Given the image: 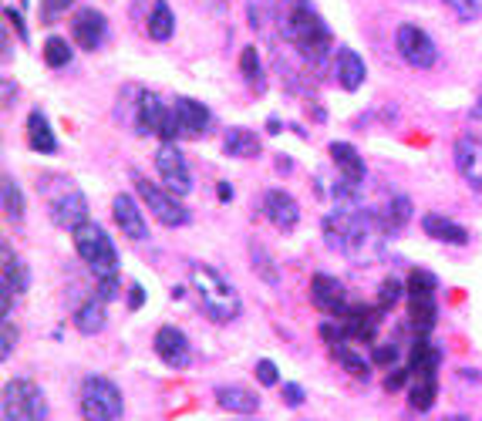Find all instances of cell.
I'll list each match as a JSON object with an SVG mask.
<instances>
[{
  "instance_id": "3957f363",
  "label": "cell",
  "mask_w": 482,
  "mask_h": 421,
  "mask_svg": "<svg viewBox=\"0 0 482 421\" xmlns=\"http://www.w3.org/2000/svg\"><path fill=\"white\" fill-rule=\"evenodd\" d=\"M189 284L196 290L206 317L216 320V324H229V320H237L243 314V301L237 293V286L229 284L220 270H212L206 263H193L189 267Z\"/></svg>"
},
{
  "instance_id": "ba28073f",
  "label": "cell",
  "mask_w": 482,
  "mask_h": 421,
  "mask_svg": "<svg viewBox=\"0 0 482 421\" xmlns=\"http://www.w3.org/2000/svg\"><path fill=\"white\" fill-rule=\"evenodd\" d=\"M132 182H136V193L145 202V210L162 226H186L193 219L189 210L179 202V196H172L166 186H155V182H149L145 176H138V172H132Z\"/></svg>"
},
{
  "instance_id": "f907efd6",
  "label": "cell",
  "mask_w": 482,
  "mask_h": 421,
  "mask_svg": "<svg viewBox=\"0 0 482 421\" xmlns=\"http://www.w3.org/2000/svg\"><path fill=\"white\" fill-rule=\"evenodd\" d=\"M216 196H220V202H229L233 199V186L229 182H216Z\"/></svg>"
},
{
  "instance_id": "44dd1931",
  "label": "cell",
  "mask_w": 482,
  "mask_h": 421,
  "mask_svg": "<svg viewBox=\"0 0 482 421\" xmlns=\"http://www.w3.org/2000/svg\"><path fill=\"white\" fill-rule=\"evenodd\" d=\"M422 229H425V236H432V240H438V243H449V246H466L469 243L466 226H459L455 219L442 216V212H425Z\"/></svg>"
},
{
  "instance_id": "6da1fadb",
  "label": "cell",
  "mask_w": 482,
  "mask_h": 421,
  "mask_svg": "<svg viewBox=\"0 0 482 421\" xmlns=\"http://www.w3.org/2000/svg\"><path fill=\"white\" fill-rule=\"evenodd\" d=\"M324 240L331 250H341V253L358 263V267H371L378 263L385 250H388V226L381 219L378 210H334L324 216Z\"/></svg>"
},
{
  "instance_id": "e0dca14e",
  "label": "cell",
  "mask_w": 482,
  "mask_h": 421,
  "mask_svg": "<svg viewBox=\"0 0 482 421\" xmlns=\"http://www.w3.org/2000/svg\"><path fill=\"white\" fill-rule=\"evenodd\" d=\"M172 119H176V128H179V138H199L210 132V108L196 102V98H186L179 95L176 102H172Z\"/></svg>"
},
{
  "instance_id": "2e32d148",
  "label": "cell",
  "mask_w": 482,
  "mask_h": 421,
  "mask_svg": "<svg viewBox=\"0 0 482 421\" xmlns=\"http://www.w3.org/2000/svg\"><path fill=\"white\" fill-rule=\"evenodd\" d=\"M112 216H115V223H119L125 240H132V243L149 240V219H145L142 206H138L129 193H119V196L112 199Z\"/></svg>"
},
{
  "instance_id": "9c48e42d",
  "label": "cell",
  "mask_w": 482,
  "mask_h": 421,
  "mask_svg": "<svg viewBox=\"0 0 482 421\" xmlns=\"http://www.w3.org/2000/svg\"><path fill=\"white\" fill-rule=\"evenodd\" d=\"M395 47H398L402 61H405L408 68H415V71H428L438 61L436 41H432L428 30H422L419 24H398V30H395Z\"/></svg>"
},
{
  "instance_id": "1f68e13d",
  "label": "cell",
  "mask_w": 482,
  "mask_h": 421,
  "mask_svg": "<svg viewBox=\"0 0 482 421\" xmlns=\"http://www.w3.org/2000/svg\"><path fill=\"white\" fill-rule=\"evenodd\" d=\"M331 351H334V361L341 364L351 377H358V381H368V377H371V361H364V354H358L354 347L337 344L331 347Z\"/></svg>"
},
{
  "instance_id": "f546056e",
  "label": "cell",
  "mask_w": 482,
  "mask_h": 421,
  "mask_svg": "<svg viewBox=\"0 0 482 421\" xmlns=\"http://www.w3.org/2000/svg\"><path fill=\"white\" fill-rule=\"evenodd\" d=\"M145 30H149L152 41H159V45H166L169 37L176 34V14H172V7H169L166 0H155L152 4V14L145 21Z\"/></svg>"
},
{
  "instance_id": "d4e9b609",
  "label": "cell",
  "mask_w": 482,
  "mask_h": 421,
  "mask_svg": "<svg viewBox=\"0 0 482 421\" xmlns=\"http://www.w3.org/2000/svg\"><path fill=\"white\" fill-rule=\"evenodd\" d=\"M28 145L37 155H54L58 152V138L51 132V121H47V115L41 108H34L28 115Z\"/></svg>"
},
{
  "instance_id": "f1b7e54d",
  "label": "cell",
  "mask_w": 482,
  "mask_h": 421,
  "mask_svg": "<svg viewBox=\"0 0 482 421\" xmlns=\"http://www.w3.org/2000/svg\"><path fill=\"white\" fill-rule=\"evenodd\" d=\"M436 398H438V377L436 375L411 377V388H408V405H411V411H419V415L432 411Z\"/></svg>"
},
{
  "instance_id": "816d5d0a",
  "label": "cell",
  "mask_w": 482,
  "mask_h": 421,
  "mask_svg": "<svg viewBox=\"0 0 482 421\" xmlns=\"http://www.w3.org/2000/svg\"><path fill=\"white\" fill-rule=\"evenodd\" d=\"M459 377H462V381H472V384H482V375H479V371H472V367H462V371H459Z\"/></svg>"
},
{
  "instance_id": "52a82bcc",
  "label": "cell",
  "mask_w": 482,
  "mask_h": 421,
  "mask_svg": "<svg viewBox=\"0 0 482 421\" xmlns=\"http://www.w3.org/2000/svg\"><path fill=\"white\" fill-rule=\"evenodd\" d=\"M136 128L138 136H159L162 142L179 138V128H176V119H172V105H166L155 91H138Z\"/></svg>"
},
{
  "instance_id": "8992f818",
  "label": "cell",
  "mask_w": 482,
  "mask_h": 421,
  "mask_svg": "<svg viewBox=\"0 0 482 421\" xmlns=\"http://www.w3.org/2000/svg\"><path fill=\"white\" fill-rule=\"evenodd\" d=\"M4 421H47L45 392L28 377H11L4 384Z\"/></svg>"
},
{
  "instance_id": "4dcf8cb0",
  "label": "cell",
  "mask_w": 482,
  "mask_h": 421,
  "mask_svg": "<svg viewBox=\"0 0 482 421\" xmlns=\"http://www.w3.org/2000/svg\"><path fill=\"white\" fill-rule=\"evenodd\" d=\"M223 152L229 159H256L260 155V136L250 128H229L223 138Z\"/></svg>"
},
{
  "instance_id": "e575fe53",
  "label": "cell",
  "mask_w": 482,
  "mask_h": 421,
  "mask_svg": "<svg viewBox=\"0 0 482 421\" xmlns=\"http://www.w3.org/2000/svg\"><path fill=\"white\" fill-rule=\"evenodd\" d=\"M250 263H253L256 277L263 280V284L270 286H280V270H277V263H273V256L260 246V243H250Z\"/></svg>"
},
{
  "instance_id": "8fae6325",
  "label": "cell",
  "mask_w": 482,
  "mask_h": 421,
  "mask_svg": "<svg viewBox=\"0 0 482 421\" xmlns=\"http://www.w3.org/2000/svg\"><path fill=\"white\" fill-rule=\"evenodd\" d=\"M47 212H51V223L58 229L75 233L81 223H88V199L71 182H64L58 193H47Z\"/></svg>"
},
{
  "instance_id": "b9f144b4",
  "label": "cell",
  "mask_w": 482,
  "mask_h": 421,
  "mask_svg": "<svg viewBox=\"0 0 482 421\" xmlns=\"http://www.w3.org/2000/svg\"><path fill=\"white\" fill-rule=\"evenodd\" d=\"M75 7V0H41V21L45 24H54L61 14H68Z\"/></svg>"
},
{
  "instance_id": "5b68a950",
  "label": "cell",
  "mask_w": 482,
  "mask_h": 421,
  "mask_svg": "<svg viewBox=\"0 0 482 421\" xmlns=\"http://www.w3.org/2000/svg\"><path fill=\"white\" fill-rule=\"evenodd\" d=\"M125 411L121 392L105 375H88L81 384V415L85 421H119Z\"/></svg>"
},
{
  "instance_id": "5bb4252c",
  "label": "cell",
  "mask_w": 482,
  "mask_h": 421,
  "mask_svg": "<svg viewBox=\"0 0 482 421\" xmlns=\"http://www.w3.org/2000/svg\"><path fill=\"white\" fill-rule=\"evenodd\" d=\"M108 37V17L95 7H81L71 17V41H75L81 51H98L105 45Z\"/></svg>"
},
{
  "instance_id": "4316f807",
  "label": "cell",
  "mask_w": 482,
  "mask_h": 421,
  "mask_svg": "<svg viewBox=\"0 0 482 421\" xmlns=\"http://www.w3.org/2000/svg\"><path fill=\"white\" fill-rule=\"evenodd\" d=\"M438 364H442V351H438L428 337H419L411 344V354H408V371L419 375H438Z\"/></svg>"
},
{
  "instance_id": "f35d334b",
  "label": "cell",
  "mask_w": 482,
  "mask_h": 421,
  "mask_svg": "<svg viewBox=\"0 0 482 421\" xmlns=\"http://www.w3.org/2000/svg\"><path fill=\"white\" fill-rule=\"evenodd\" d=\"M438 290V277L425 267H415L408 273V293H436Z\"/></svg>"
},
{
  "instance_id": "8d00e7d4",
  "label": "cell",
  "mask_w": 482,
  "mask_h": 421,
  "mask_svg": "<svg viewBox=\"0 0 482 421\" xmlns=\"http://www.w3.org/2000/svg\"><path fill=\"white\" fill-rule=\"evenodd\" d=\"M240 71H243V78H246V85H250V88L263 91V64H260V54H256V47H243Z\"/></svg>"
},
{
  "instance_id": "7402d4cb",
  "label": "cell",
  "mask_w": 482,
  "mask_h": 421,
  "mask_svg": "<svg viewBox=\"0 0 482 421\" xmlns=\"http://www.w3.org/2000/svg\"><path fill=\"white\" fill-rule=\"evenodd\" d=\"M408 320L419 331V337H428L438 320L436 293H408Z\"/></svg>"
},
{
  "instance_id": "681fc988",
  "label": "cell",
  "mask_w": 482,
  "mask_h": 421,
  "mask_svg": "<svg viewBox=\"0 0 482 421\" xmlns=\"http://www.w3.org/2000/svg\"><path fill=\"white\" fill-rule=\"evenodd\" d=\"M145 303V290H142V284H132L129 286V310H138Z\"/></svg>"
},
{
  "instance_id": "ee69618b",
  "label": "cell",
  "mask_w": 482,
  "mask_h": 421,
  "mask_svg": "<svg viewBox=\"0 0 482 421\" xmlns=\"http://www.w3.org/2000/svg\"><path fill=\"white\" fill-rule=\"evenodd\" d=\"M411 371H408V364L405 367H392V371H388V377H385V392H402V388H405L408 381H411Z\"/></svg>"
},
{
  "instance_id": "30bf717a",
  "label": "cell",
  "mask_w": 482,
  "mask_h": 421,
  "mask_svg": "<svg viewBox=\"0 0 482 421\" xmlns=\"http://www.w3.org/2000/svg\"><path fill=\"white\" fill-rule=\"evenodd\" d=\"M155 172L172 196L182 199L193 193V172H189V162H186V155L176 142H162L155 149Z\"/></svg>"
},
{
  "instance_id": "ac0fdd59",
  "label": "cell",
  "mask_w": 482,
  "mask_h": 421,
  "mask_svg": "<svg viewBox=\"0 0 482 421\" xmlns=\"http://www.w3.org/2000/svg\"><path fill=\"white\" fill-rule=\"evenodd\" d=\"M263 216L270 219L273 229L294 233L297 223H301V202L290 196L287 189H270V193L263 196Z\"/></svg>"
},
{
  "instance_id": "7bdbcfd3",
  "label": "cell",
  "mask_w": 482,
  "mask_h": 421,
  "mask_svg": "<svg viewBox=\"0 0 482 421\" xmlns=\"http://www.w3.org/2000/svg\"><path fill=\"white\" fill-rule=\"evenodd\" d=\"M256 381L263 384V388H277L280 384V371H277V364L273 361H256Z\"/></svg>"
},
{
  "instance_id": "db71d44e",
  "label": "cell",
  "mask_w": 482,
  "mask_h": 421,
  "mask_svg": "<svg viewBox=\"0 0 482 421\" xmlns=\"http://www.w3.org/2000/svg\"><path fill=\"white\" fill-rule=\"evenodd\" d=\"M469 115H472V119H476V121L482 119V91H479V102H476V105H472V111H469Z\"/></svg>"
},
{
  "instance_id": "f6af8a7d",
  "label": "cell",
  "mask_w": 482,
  "mask_h": 421,
  "mask_svg": "<svg viewBox=\"0 0 482 421\" xmlns=\"http://www.w3.org/2000/svg\"><path fill=\"white\" fill-rule=\"evenodd\" d=\"M371 361L381 364V367H392V364L398 361V347H395V344H378L375 351H371Z\"/></svg>"
},
{
  "instance_id": "603a6c76",
  "label": "cell",
  "mask_w": 482,
  "mask_h": 421,
  "mask_svg": "<svg viewBox=\"0 0 482 421\" xmlns=\"http://www.w3.org/2000/svg\"><path fill=\"white\" fill-rule=\"evenodd\" d=\"M328 152H331V162L341 179L364 186V159L358 155V149H354L351 142H331V149Z\"/></svg>"
},
{
  "instance_id": "bcb514c9",
  "label": "cell",
  "mask_w": 482,
  "mask_h": 421,
  "mask_svg": "<svg viewBox=\"0 0 482 421\" xmlns=\"http://www.w3.org/2000/svg\"><path fill=\"white\" fill-rule=\"evenodd\" d=\"M95 284H98V297L105 303L119 297V277H102V280H95Z\"/></svg>"
},
{
  "instance_id": "7dc6e473",
  "label": "cell",
  "mask_w": 482,
  "mask_h": 421,
  "mask_svg": "<svg viewBox=\"0 0 482 421\" xmlns=\"http://www.w3.org/2000/svg\"><path fill=\"white\" fill-rule=\"evenodd\" d=\"M284 401L290 408H301L303 405V388H301V384H294V381H284Z\"/></svg>"
},
{
  "instance_id": "836d02e7",
  "label": "cell",
  "mask_w": 482,
  "mask_h": 421,
  "mask_svg": "<svg viewBox=\"0 0 482 421\" xmlns=\"http://www.w3.org/2000/svg\"><path fill=\"white\" fill-rule=\"evenodd\" d=\"M381 219L388 226V233H398L402 226H408L411 219V199L408 196H392L385 202V210H381Z\"/></svg>"
},
{
  "instance_id": "74e56055",
  "label": "cell",
  "mask_w": 482,
  "mask_h": 421,
  "mask_svg": "<svg viewBox=\"0 0 482 421\" xmlns=\"http://www.w3.org/2000/svg\"><path fill=\"white\" fill-rule=\"evenodd\" d=\"M405 293H408V284H402L398 277L381 280V286H378V310H392L395 303L402 301Z\"/></svg>"
},
{
  "instance_id": "11a10c76",
  "label": "cell",
  "mask_w": 482,
  "mask_h": 421,
  "mask_svg": "<svg viewBox=\"0 0 482 421\" xmlns=\"http://www.w3.org/2000/svg\"><path fill=\"white\" fill-rule=\"evenodd\" d=\"M442 421H469V415H445Z\"/></svg>"
},
{
  "instance_id": "277c9868",
  "label": "cell",
  "mask_w": 482,
  "mask_h": 421,
  "mask_svg": "<svg viewBox=\"0 0 482 421\" xmlns=\"http://www.w3.org/2000/svg\"><path fill=\"white\" fill-rule=\"evenodd\" d=\"M75 236L78 256L95 270V280L102 277H119V253H115V243L108 240V233L98 223H81L71 233Z\"/></svg>"
},
{
  "instance_id": "60d3db41",
  "label": "cell",
  "mask_w": 482,
  "mask_h": 421,
  "mask_svg": "<svg viewBox=\"0 0 482 421\" xmlns=\"http://www.w3.org/2000/svg\"><path fill=\"white\" fill-rule=\"evenodd\" d=\"M14 347H17V327H14V320L7 317V320L0 324V361H7V358L14 354Z\"/></svg>"
},
{
  "instance_id": "ffe728a7",
  "label": "cell",
  "mask_w": 482,
  "mask_h": 421,
  "mask_svg": "<svg viewBox=\"0 0 482 421\" xmlns=\"http://www.w3.org/2000/svg\"><path fill=\"white\" fill-rule=\"evenodd\" d=\"M334 78L345 91H358L364 85V78H368L364 58L351 47H337L334 51Z\"/></svg>"
},
{
  "instance_id": "d6a6232c",
  "label": "cell",
  "mask_w": 482,
  "mask_h": 421,
  "mask_svg": "<svg viewBox=\"0 0 482 421\" xmlns=\"http://www.w3.org/2000/svg\"><path fill=\"white\" fill-rule=\"evenodd\" d=\"M0 202H4V216L11 223H21L24 219V193L11 176H4V186H0Z\"/></svg>"
},
{
  "instance_id": "484cf974",
  "label": "cell",
  "mask_w": 482,
  "mask_h": 421,
  "mask_svg": "<svg viewBox=\"0 0 482 421\" xmlns=\"http://www.w3.org/2000/svg\"><path fill=\"white\" fill-rule=\"evenodd\" d=\"M0 256H4V270H0V286L4 290H11V293H24L30 286V273L24 267V260H17L11 253V243H4L0 246Z\"/></svg>"
},
{
  "instance_id": "c3c4849f",
  "label": "cell",
  "mask_w": 482,
  "mask_h": 421,
  "mask_svg": "<svg viewBox=\"0 0 482 421\" xmlns=\"http://www.w3.org/2000/svg\"><path fill=\"white\" fill-rule=\"evenodd\" d=\"M4 17H7V24H11V28L17 30V37H21V41H28V28H24V17L17 14L14 7H4Z\"/></svg>"
},
{
  "instance_id": "d6986e66",
  "label": "cell",
  "mask_w": 482,
  "mask_h": 421,
  "mask_svg": "<svg viewBox=\"0 0 482 421\" xmlns=\"http://www.w3.org/2000/svg\"><path fill=\"white\" fill-rule=\"evenodd\" d=\"M381 310H371V307H362V303H351V310L341 317V331H345V341H364L371 344L378 334V320Z\"/></svg>"
},
{
  "instance_id": "9a60e30c",
  "label": "cell",
  "mask_w": 482,
  "mask_h": 421,
  "mask_svg": "<svg viewBox=\"0 0 482 421\" xmlns=\"http://www.w3.org/2000/svg\"><path fill=\"white\" fill-rule=\"evenodd\" d=\"M455 172L462 176L466 186L482 193V138L479 136H459L453 145Z\"/></svg>"
},
{
  "instance_id": "ab89813d",
  "label": "cell",
  "mask_w": 482,
  "mask_h": 421,
  "mask_svg": "<svg viewBox=\"0 0 482 421\" xmlns=\"http://www.w3.org/2000/svg\"><path fill=\"white\" fill-rule=\"evenodd\" d=\"M445 7H453V14L459 17V21H466V24H472V21H479L482 7L479 0H442Z\"/></svg>"
},
{
  "instance_id": "f5cc1de1",
  "label": "cell",
  "mask_w": 482,
  "mask_h": 421,
  "mask_svg": "<svg viewBox=\"0 0 482 421\" xmlns=\"http://www.w3.org/2000/svg\"><path fill=\"white\" fill-rule=\"evenodd\" d=\"M11 95H14V88H11V78H4V105H11Z\"/></svg>"
},
{
  "instance_id": "4fadbf2b",
  "label": "cell",
  "mask_w": 482,
  "mask_h": 421,
  "mask_svg": "<svg viewBox=\"0 0 482 421\" xmlns=\"http://www.w3.org/2000/svg\"><path fill=\"white\" fill-rule=\"evenodd\" d=\"M152 347H155V358L166 364V367H172V371H182V367H189V361H193L189 337H186L179 327H172V324H166V327L155 331Z\"/></svg>"
},
{
  "instance_id": "d590c367",
  "label": "cell",
  "mask_w": 482,
  "mask_h": 421,
  "mask_svg": "<svg viewBox=\"0 0 482 421\" xmlns=\"http://www.w3.org/2000/svg\"><path fill=\"white\" fill-rule=\"evenodd\" d=\"M45 64L47 68H68L71 64V58H75V51H71V45L64 41V37H58V34H51L45 41Z\"/></svg>"
},
{
  "instance_id": "7c38bea8",
  "label": "cell",
  "mask_w": 482,
  "mask_h": 421,
  "mask_svg": "<svg viewBox=\"0 0 482 421\" xmlns=\"http://www.w3.org/2000/svg\"><path fill=\"white\" fill-rule=\"evenodd\" d=\"M311 303H314L320 314L337 317V320L351 310L345 284L337 277H328V273H314V280H311Z\"/></svg>"
},
{
  "instance_id": "cb8c5ba5",
  "label": "cell",
  "mask_w": 482,
  "mask_h": 421,
  "mask_svg": "<svg viewBox=\"0 0 482 421\" xmlns=\"http://www.w3.org/2000/svg\"><path fill=\"white\" fill-rule=\"evenodd\" d=\"M216 405L223 411H233V415H253V411H260V398H256V392L240 388V384H220Z\"/></svg>"
},
{
  "instance_id": "7a4b0ae2",
  "label": "cell",
  "mask_w": 482,
  "mask_h": 421,
  "mask_svg": "<svg viewBox=\"0 0 482 421\" xmlns=\"http://www.w3.org/2000/svg\"><path fill=\"white\" fill-rule=\"evenodd\" d=\"M280 34L314 64H324L331 54V28L324 24V17L317 14L311 0H284Z\"/></svg>"
},
{
  "instance_id": "83f0119b",
  "label": "cell",
  "mask_w": 482,
  "mask_h": 421,
  "mask_svg": "<svg viewBox=\"0 0 482 421\" xmlns=\"http://www.w3.org/2000/svg\"><path fill=\"white\" fill-rule=\"evenodd\" d=\"M75 331L91 337V334H102L105 331V301L102 297H88V301L81 303L75 310Z\"/></svg>"
}]
</instances>
